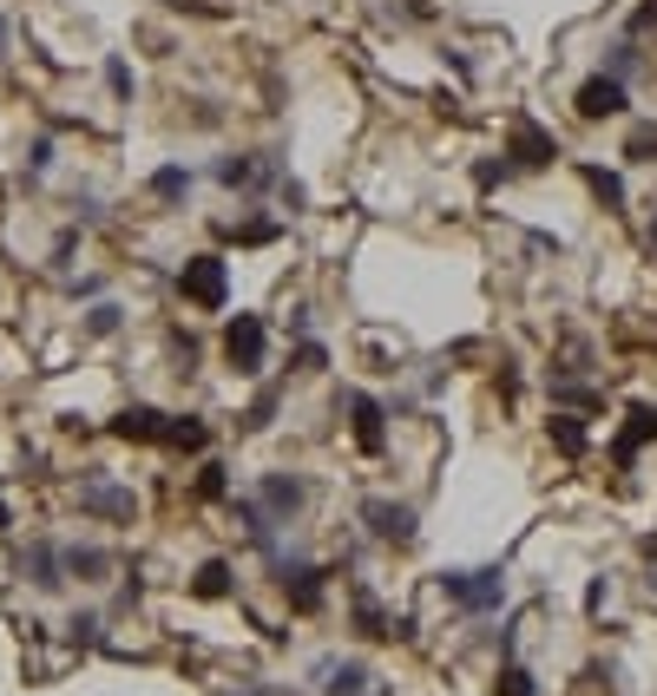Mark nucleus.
<instances>
[{"label":"nucleus","instance_id":"393cba45","mask_svg":"<svg viewBox=\"0 0 657 696\" xmlns=\"http://www.w3.org/2000/svg\"><path fill=\"white\" fill-rule=\"evenodd\" d=\"M105 85H112V92H118V99H132V85H138V79H132V66H125V59H118V53H112V59H105Z\"/></svg>","mask_w":657,"mask_h":696},{"label":"nucleus","instance_id":"ddd939ff","mask_svg":"<svg viewBox=\"0 0 657 696\" xmlns=\"http://www.w3.org/2000/svg\"><path fill=\"white\" fill-rule=\"evenodd\" d=\"M165 447H184V454H204L211 447V427L197 414H165Z\"/></svg>","mask_w":657,"mask_h":696},{"label":"nucleus","instance_id":"5701e85b","mask_svg":"<svg viewBox=\"0 0 657 696\" xmlns=\"http://www.w3.org/2000/svg\"><path fill=\"white\" fill-rule=\"evenodd\" d=\"M494 696H540V691H533V677H526L520 664H507V671L494 677Z\"/></svg>","mask_w":657,"mask_h":696},{"label":"nucleus","instance_id":"6e6552de","mask_svg":"<svg viewBox=\"0 0 657 696\" xmlns=\"http://www.w3.org/2000/svg\"><path fill=\"white\" fill-rule=\"evenodd\" d=\"M573 105H579V118H619V112L632 105V92H625V79L599 72V79H586V85L573 92Z\"/></svg>","mask_w":657,"mask_h":696},{"label":"nucleus","instance_id":"1a4fd4ad","mask_svg":"<svg viewBox=\"0 0 657 696\" xmlns=\"http://www.w3.org/2000/svg\"><path fill=\"white\" fill-rule=\"evenodd\" d=\"M349 414H355V447L362 454H382L388 447V408L375 395H349Z\"/></svg>","mask_w":657,"mask_h":696},{"label":"nucleus","instance_id":"7ed1b4c3","mask_svg":"<svg viewBox=\"0 0 657 696\" xmlns=\"http://www.w3.org/2000/svg\"><path fill=\"white\" fill-rule=\"evenodd\" d=\"M263 342H270L263 335V316H230L224 322V355H230L237 375H257L263 368Z\"/></svg>","mask_w":657,"mask_h":696},{"label":"nucleus","instance_id":"f257e3e1","mask_svg":"<svg viewBox=\"0 0 657 696\" xmlns=\"http://www.w3.org/2000/svg\"><path fill=\"white\" fill-rule=\"evenodd\" d=\"M441 592H448L461 612L487 618V612L507 605V572H500V566H480V572H441Z\"/></svg>","mask_w":657,"mask_h":696},{"label":"nucleus","instance_id":"7c9ffc66","mask_svg":"<svg viewBox=\"0 0 657 696\" xmlns=\"http://www.w3.org/2000/svg\"><path fill=\"white\" fill-rule=\"evenodd\" d=\"M559 401H573V408H599V395H592V388H559Z\"/></svg>","mask_w":657,"mask_h":696},{"label":"nucleus","instance_id":"412c9836","mask_svg":"<svg viewBox=\"0 0 657 696\" xmlns=\"http://www.w3.org/2000/svg\"><path fill=\"white\" fill-rule=\"evenodd\" d=\"M553 441H559V447H566V454H573V460H579V454H586V427H579V421H573V414H553Z\"/></svg>","mask_w":657,"mask_h":696},{"label":"nucleus","instance_id":"9d476101","mask_svg":"<svg viewBox=\"0 0 657 696\" xmlns=\"http://www.w3.org/2000/svg\"><path fill=\"white\" fill-rule=\"evenodd\" d=\"M59 566H66V579L99 585V579L112 572V552H99V546H59Z\"/></svg>","mask_w":657,"mask_h":696},{"label":"nucleus","instance_id":"bb28decb","mask_svg":"<svg viewBox=\"0 0 657 696\" xmlns=\"http://www.w3.org/2000/svg\"><path fill=\"white\" fill-rule=\"evenodd\" d=\"M46 164H53V138H33V158H26V171H33V178H39V171H46Z\"/></svg>","mask_w":657,"mask_h":696},{"label":"nucleus","instance_id":"cd10ccee","mask_svg":"<svg viewBox=\"0 0 657 696\" xmlns=\"http://www.w3.org/2000/svg\"><path fill=\"white\" fill-rule=\"evenodd\" d=\"M270 414H276V388H270V395H257V408H250V427H270Z\"/></svg>","mask_w":657,"mask_h":696},{"label":"nucleus","instance_id":"72a5a7b5","mask_svg":"<svg viewBox=\"0 0 657 696\" xmlns=\"http://www.w3.org/2000/svg\"><path fill=\"white\" fill-rule=\"evenodd\" d=\"M652 243H657V217H652Z\"/></svg>","mask_w":657,"mask_h":696},{"label":"nucleus","instance_id":"20e7f679","mask_svg":"<svg viewBox=\"0 0 657 696\" xmlns=\"http://www.w3.org/2000/svg\"><path fill=\"white\" fill-rule=\"evenodd\" d=\"M250 500H257V506H263V513H270L276 526H290V520H296V513L309 506V487H303L296 473H263Z\"/></svg>","mask_w":657,"mask_h":696},{"label":"nucleus","instance_id":"473e14b6","mask_svg":"<svg viewBox=\"0 0 657 696\" xmlns=\"http://www.w3.org/2000/svg\"><path fill=\"white\" fill-rule=\"evenodd\" d=\"M7 526H13V513H7V500H0V533H7Z\"/></svg>","mask_w":657,"mask_h":696},{"label":"nucleus","instance_id":"423d86ee","mask_svg":"<svg viewBox=\"0 0 657 696\" xmlns=\"http://www.w3.org/2000/svg\"><path fill=\"white\" fill-rule=\"evenodd\" d=\"M79 513L132 526V520H138V493H132V487H112V480H86V487H79Z\"/></svg>","mask_w":657,"mask_h":696},{"label":"nucleus","instance_id":"f03ea898","mask_svg":"<svg viewBox=\"0 0 657 696\" xmlns=\"http://www.w3.org/2000/svg\"><path fill=\"white\" fill-rule=\"evenodd\" d=\"M178 289H184V303H197V309H224V303H230V270H224V256H191V263L178 270Z\"/></svg>","mask_w":657,"mask_h":696},{"label":"nucleus","instance_id":"c756f323","mask_svg":"<svg viewBox=\"0 0 657 696\" xmlns=\"http://www.w3.org/2000/svg\"><path fill=\"white\" fill-rule=\"evenodd\" d=\"M652 26H657V0H645V7L632 13V33H652Z\"/></svg>","mask_w":657,"mask_h":696},{"label":"nucleus","instance_id":"39448f33","mask_svg":"<svg viewBox=\"0 0 657 696\" xmlns=\"http://www.w3.org/2000/svg\"><path fill=\"white\" fill-rule=\"evenodd\" d=\"M507 158H513L520 171H546V164L559 158V138H553V132H540V118H513V138H507Z\"/></svg>","mask_w":657,"mask_h":696},{"label":"nucleus","instance_id":"f3484780","mask_svg":"<svg viewBox=\"0 0 657 696\" xmlns=\"http://www.w3.org/2000/svg\"><path fill=\"white\" fill-rule=\"evenodd\" d=\"M145 191H151L158 204H184V197H191V171H184V164H158Z\"/></svg>","mask_w":657,"mask_h":696},{"label":"nucleus","instance_id":"6ab92c4d","mask_svg":"<svg viewBox=\"0 0 657 696\" xmlns=\"http://www.w3.org/2000/svg\"><path fill=\"white\" fill-rule=\"evenodd\" d=\"M586 184L599 191V204H612V210H625V178H619V171H599V164H592V171H586Z\"/></svg>","mask_w":657,"mask_h":696},{"label":"nucleus","instance_id":"4468645a","mask_svg":"<svg viewBox=\"0 0 657 696\" xmlns=\"http://www.w3.org/2000/svg\"><path fill=\"white\" fill-rule=\"evenodd\" d=\"M20 572H33V585H39V592H59V585H66V566H59V546H33V552L20 559Z\"/></svg>","mask_w":657,"mask_h":696},{"label":"nucleus","instance_id":"0eeeda50","mask_svg":"<svg viewBox=\"0 0 657 696\" xmlns=\"http://www.w3.org/2000/svg\"><path fill=\"white\" fill-rule=\"evenodd\" d=\"M362 526L382 546H415V506H401V500H369L362 506Z\"/></svg>","mask_w":657,"mask_h":696},{"label":"nucleus","instance_id":"a211bd4d","mask_svg":"<svg viewBox=\"0 0 657 696\" xmlns=\"http://www.w3.org/2000/svg\"><path fill=\"white\" fill-rule=\"evenodd\" d=\"M191 592H197V598H224V592H230V566H224V559H204L197 579H191Z\"/></svg>","mask_w":657,"mask_h":696},{"label":"nucleus","instance_id":"9b49d317","mask_svg":"<svg viewBox=\"0 0 657 696\" xmlns=\"http://www.w3.org/2000/svg\"><path fill=\"white\" fill-rule=\"evenodd\" d=\"M276 572H283L290 605H296V612H316V598H322V572H316V566H296V559H290V566L276 559Z\"/></svg>","mask_w":657,"mask_h":696},{"label":"nucleus","instance_id":"4be33fe9","mask_svg":"<svg viewBox=\"0 0 657 696\" xmlns=\"http://www.w3.org/2000/svg\"><path fill=\"white\" fill-rule=\"evenodd\" d=\"M625 158H638V164H657V125H638V132L625 138Z\"/></svg>","mask_w":657,"mask_h":696},{"label":"nucleus","instance_id":"b1692460","mask_svg":"<svg viewBox=\"0 0 657 696\" xmlns=\"http://www.w3.org/2000/svg\"><path fill=\"white\" fill-rule=\"evenodd\" d=\"M605 72H612V79H632V72H638V46H632V39H619V46H612V59H605Z\"/></svg>","mask_w":657,"mask_h":696},{"label":"nucleus","instance_id":"aec40b11","mask_svg":"<svg viewBox=\"0 0 657 696\" xmlns=\"http://www.w3.org/2000/svg\"><path fill=\"white\" fill-rule=\"evenodd\" d=\"M125 329V309L118 303H92L86 309V335H118Z\"/></svg>","mask_w":657,"mask_h":696},{"label":"nucleus","instance_id":"c85d7f7f","mask_svg":"<svg viewBox=\"0 0 657 696\" xmlns=\"http://www.w3.org/2000/svg\"><path fill=\"white\" fill-rule=\"evenodd\" d=\"M66 631H72V638H79V644H92V638H99V618H92V612H79V618H72V625H66Z\"/></svg>","mask_w":657,"mask_h":696},{"label":"nucleus","instance_id":"2eb2a0df","mask_svg":"<svg viewBox=\"0 0 657 696\" xmlns=\"http://www.w3.org/2000/svg\"><path fill=\"white\" fill-rule=\"evenodd\" d=\"M369 684H375L369 664H336L329 684H322V696H388V691H369Z\"/></svg>","mask_w":657,"mask_h":696},{"label":"nucleus","instance_id":"2f4dec72","mask_svg":"<svg viewBox=\"0 0 657 696\" xmlns=\"http://www.w3.org/2000/svg\"><path fill=\"white\" fill-rule=\"evenodd\" d=\"M7 46H13V26H7V13H0V59H7Z\"/></svg>","mask_w":657,"mask_h":696},{"label":"nucleus","instance_id":"a878e982","mask_svg":"<svg viewBox=\"0 0 657 696\" xmlns=\"http://www.w3.org/2000/svg\"><path fill=\"white\" fill-rule=\"evenodd\" d=\"M197 493H204V500H224V493H230V480H224V467H217V460H204V473H197Z\"/></svg>","mask_w":657,"mask_h":696},{"label":"nucleus","instance_id":"dca6fc26","mask_svg":"<svg viewBox=\"0 0 657 696\" xmlns=\"http://www.w3.org/2000/svg\"><path fill=\"white\" fill-rule=\"evenodd\" d=\"M211 178H217V184H230V191H250V184H263L270 171H257V158H237V151H230V158H217V164H211Z\"/></svg>","mask_w":657,"mask_h":696},{"label":"nucleus","instance_id":"f8f14e48","mask_svg":"<svg viewBox=\"0 0 657 696\" xmlns=\"http://www.w3.org/2000/svg\"><path fill=\"white\" fill-rule=\"evenodd\" d=\"M112 434H118V441H165V414H158V408H125V414L112 421Z\"/></svg>","mask_w":657,"mask_h":696}]
</instances>
